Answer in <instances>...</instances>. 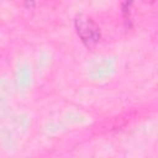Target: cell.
<instances>
[{
    "mask_svg": "<svg viewBox=\"0 0 158 158\" xmlns=\"http://www.w3.org/2000/svg\"><path fill=\"white\" fill-rule=\"evenodd\" d=\"M74 27L80 41L86 48L93 49L100 42L101 38L100 27L90 16L84 14L77 15L74 17Z\"/></svg>",
    "mask_w": 158,
    "mask_h": 158,
    "instance_id": "cell-1",
    "label": "cell"
}]
</instances>
